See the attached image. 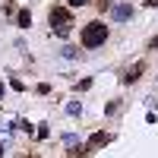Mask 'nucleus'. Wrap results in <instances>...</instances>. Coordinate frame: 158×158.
Returning a JSON list of instances; mask_svg holds the SVG:
<instances>
[{
	"instance_id": "12",
	"label": "nucleus",
	"mask_w": 158,
	"mask_h": 158,
	"mask_svg": "<svg viewBox=\"0 0 158 158\" xmlns=\"http://www.w3.org/2000/svg\"><path fill=\"white\" fill-rule=\"evenodd\" d=\"M3 92H6V85H3V82H0V98H3Z\"/></svg>"
},
{
	"instance_id": "10",
	"label": "nucleus",
	"mask_w": 158,
	"mask_h": 158,
	"mask_svg": "<svg viewBox=\"0 0 158 158\" xmlns=\"http://www.w3.org/2000/svg\"><path fill=\"white\" fill-rule=\"evenodd\" d=\"M149 48H152V51H158V38H152V41H149Z\"/></svg>"
},
{
	"instance_id": "13",
	"label": "nucleus",
	"mask_w": 158,
	"mask_h": 158,
	"mask_svg": "<svg viewBox=\"0 0 158 158\" xmlns=\"http://www.w3.org/2000/svg\"><path fill=\"white\" fill-rule=\"evenodd\" d=\"M3 152H6V146H3V142H0V155H3Z\"/></svg>"
},
{
	"instance_id": "9",
	"label": "nucleus",
	"mask_w": 158,
	"mask_h": 158,
	"mask_svg": "<svg viewBox=\"0 0 158 158\" xmlns=\"http://www.w3.org/2000/svg\"><path fill=\"white\" fill-rule=\"evenodd\" d=\"M67 3H70V6H85L89 0H67Z\"/></svg>"
},
{
	"instance_id": "2",
	"label": "nucleus",
	"mask_w": 158,
	"mask_h": 158,
	"mask_svg": "<svg viewBox=\"0 0 158 158\" xmlns=\"http://www.w3.org/2000/svg\"><path fill=\"white\" fill-rule=\"evenodd\" d=\"M48 22H51V29H54L60 38H67V35H70V22H73V16H70L67 6H51Z\"/></svg>"
},
{
	"instance_id": "4",
	"label": "nucleus",
	"mask_w": 158,
	"mask_h": 158,
	"mask_svg": "<svg viewBox=\"0 0 158 158\" xmlns=\"http://www.w3.org/2000/svg\"><path fill=\"white\" fill-rule=\"evenodd\" d=\"M142 73H146V63H133V70H130V73L123 76V82H127V85H133V82H136V79H139Z\"/></svg>"
},
{
	"instance_id": "11",
	"label": "nucleus",
	"mask_w": 158,
	"mask_h": 158,
	"mask_svg": "<svg viewBox=\"0 0 158 158\" xmlns=\"http://www.w3.org/2000/svg\"><path fill=\"white\" fill-rule=\"evenodd\" d=\"M146 6H158V0H146Z\"/></svg>"
},
{
	"instance_id": "1",
	"label": "nucleus",
	"mask_w": 158,
	"mask_h": 158,
	"mask_svg": "<svg viewBox=\"0 0 158 158\" xmlns=\"http://www.w3.org/2000/svg\"><path fill=\"white\" fill-rule=\"evenodd\" d=\"M79 41H82V48H89V51L101 48L104 41H108V25H104L101 19L85 22V25H82V32H79Z\"/></svg>"
},
{
	"instance_id": "7",
	"label": "nucleus",
	"mask_w": 158,
	"mask_h": 158,
	"mask_svg": "<svg viewBox=\"0 0 158 158\" xmlns=\"http://www.w3.org/2000/svg\"><path fill=\"white\" fill-rule=\"evenodd\" d=\"M67 114L70 117H79V114H82V104H79V101H67Z\"/></svg>"
},
{
	"instance_id": "6",
	"label": "nucleus",
	"mask_w": 158,
	"mask_h": 158,
	"mask_svg": "<svg viewBox=\"0 0 158 158\" xmlns=\"http://www.w3.org/2000/svg\"><path fill=\"white\" fill-rule=\"evenodd\" d=\"M16 22L29 29V25H32V13H29V10H19V13H16Z\"/></svg>"
},
{
	"instance_id": "3",
	"label": "nucleus",
	"mask_w": 158,
	"mask_h": 158,
	"mask_svg": "<svg viewBox=\"0 0 158 158\" xmlns=\"http://www.w3.org/2000/svg\"><path fill=\"white\" fill-rule=\"evenodd\" d=\"M111 16L117 22H127V19H133V6H130V3H114L111 6Z\"/></svg>"
},
{
	"instance_id": "8",
	"label": "nucleus",
	"mask_w": 158,
	"mask_h": 158,
	"mask_svg": "<svg viewBox=\"0 0 158 158\" xmlns=\"http://www.w3.org/2000/svg\"><path fill=\"white\" fill-rule=\"evenodd\" d=\"M60 54H63V57H79V48H73V44H67V48L60 51Z\"/></svg>"
},
{
	"instance_id": "5",
	"label": "nucleus",
	"mask_w": 158,
	"mask_h": 158,
	"mask_svg": "<svg viewBox=\"0 0 158 158\" xmlns=\"http://www.w3.org/2000/svg\"><path fill=\"white\" fill-rule=\"evenodd\" d=\"M108 142H111V133H95L89 139V149H101V146H108Z\"/></svg>"
}]
</instances>
